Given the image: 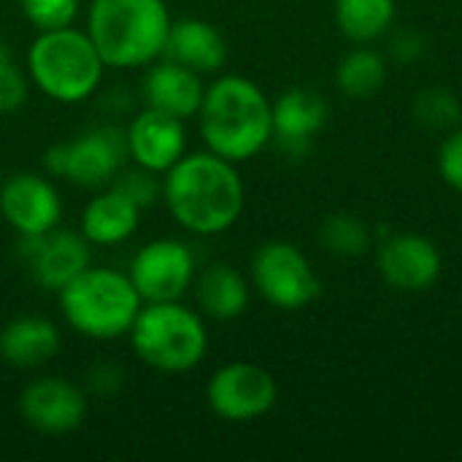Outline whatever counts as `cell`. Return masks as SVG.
<instances>
[{"label":"cell","instance_id":"6da1fadb","mask_svg":"<svg viewBox=\"0 0 462 462\" xmlns=\"http://www.w3.org/2000/svg\"><path fill=\"white\" fill-rule=\"evenodd\" d=\"M162 200L184 230L219 236L244 211V181L236 162L214 152H195L162 173Z\"/></svg>","mask_w":462,"mask_h":462},{"label":"cell","instance_id":"7a4b0ae2","mask_svg":"<svg viewBox=\"0 0 462 462\" xmlns=\"http://www.w3.org/2000/svg\"><path fill=\"white\" fill-rule=\"evenodd\" d=\"M198 119L208 152L230 162L252 160L273 138L271 100L244 76H219L206 87Z\"/></svg>","mask_w":462,"mask_h":462},{"label":"cell","instance_id":"3957f363","mask_svg":"<svg viewBox=\"0 0 462 462\" xmlns=\"http://www.w3.org/2000/svg\"><path fill=\"white\" fill-rule=\"evenodd\" d=\"M171 22L165 0H92L87 35L106 68H143L162 57Z\"/></svg>","mask_w":462,"mask_h":462},{"label":"cell","instance_id":"277c9868","mask_svg":"<svg viewBox=\"0 0 462 462\" xmlns=\"http://www.w3.org/2000/svg\"><path fill=\"white\" fill-rule=\"evenodd\" d=\"M24 70L49 100L73 106L95 95L103 81L106 62L87 30H76L70 24L60 30H41L27 49Z\"/></svg>","mask_w":462,"mask_h":462},{"label":"cell","instance_id":"5b68a950","mask_svg":"<svg viewBox=\"0 0 462 462\" xmlns=\"http://www.w3.org/2000/svg\"><path fill=\"white\" fill-rule=\"evenodd\" d=\"M68 325L95 341H116L130 333L143 300L130 276L116 268H87L60 292Z\"/></svg>","mask_w":462,"mask_h":462},{"label":"cell","instance_id":"8992f818","mask_svg":"<svg viewBox=\"0 0 462 462\" xmlns=\"http://www.w3.org/2000/svg\"><path fill=\"white\" fill-rule=\"evenodd\" d=\"M130 341L138 360L162 374L192 371L208 349L203 317L179 300L143 303L130 328Z\"/></svg>","mask_w":462,"mask_h":462},{"label":"cell","instance_id":"52a82bcc","mask_svg":"<svg viewBox=\"0 0 462 462\" xmlns=\"http://www.w3.org/2000/svg\"><path fill=\"white\" fill-rule=\"evenodd\" d=\"M125 160L127 138L125 130L114 125L89 127L73 141L54 143L46 152V168L51 176L87 189L108 187L114 176L125 168Z\"/></svg>","mask_w":462,"mask_h":462},{"label":"cell","instance_id":"ba28073f","mask_svg":"<svg viewBox=\"0 0 462 462\" xmlns=\"http://www.w3.org/2000/svg\"><path fill=\"white\" fill-rule=\"evenodd\" d=\"M252 282L260 295L282 311L306 309L322 292V282L309 257L290 241H268L254 252Z\"/></svg>","mask_w":462,"mask_h":462},{"label":"cell","instance_id":"9c48e42d","mask_svg":"<svg viewBox=\"0 0 462 462\" xmlns=\"http://www.w3.org/2000/svg\"><path fill=\"white\" fill-rule=\"evenodd\" d=\"M279 398L276 379L254 363H227L206 384L208 409L225 422L265 417Z\"/></svg>","mask_w":462,"mask_h":462},{"label":"cell","instance_id":"30bf717a","mask_svg":"<svg viewBox=\"0 0 462 462\" xmlns=\"http://www.w3.org/2000/svg\"><path fill=\"white\" fill-rule=\"evenodd\" d=\"M127 276L143 303L181 300L195 282V254L181 241L160 238L135 252Z\"/></svg>","mask_w":462,"mask_h":462},{"label":"cell","instance_id":"8fae6325","mask_svg":"<svg viewBox=\"0 0 462 462\" xmlns=\"http://www.w3.org/2000/svg\"><path fill=\"white\" fill-rule=\"evenodd\" d=\"M22 260L38 287L60 292L89 268V241L73 230H49L43 236H19Z\"/></svg>","mask_w":462,"mask_h":462},{"label":"cell","instance_id":"7c38bea8","mask_svg":"<svg viewBox=\"0 0 462 462\" xmlns=\"http://www.w3.org/2000/svg\"><path fill=\"white\" fill-rule=\"evenodd\" d=\"M87 393L73 382L43 376L30 382L19 395L22 420L46 436H62L76 430L87 417Z\"/></svg>","mask_w":462,"mask_h":462},{"label":"cell","instance_id":"4fadbf2b","mask_svg":"<svg viewBox=\"0 0 462 462\" xmlns=\"http://www.w3.org/2000/svg\"><path fill=\"white\" fill-rule=\"evenodd\" d=\"M0 214L19 236H43L60 225L57 187L38 173H16L0 184Z\"/></svg>","mask_w":462,"mask_h":462},{"label":"cell","instance_id":"5bb4252c","mask_svg":"<svg viewBox=\"0 0 462 462\" xmlns=\"http://www.w3.org/2000/svg\"><path fill=\"white\" fill-rule=\"evenodd\" d=\"M382 279L401 292H422L441 276L439 246L420 233H395L382 241L376 257Z\"/></svg>","mask_w":462,"mask_h":462},{"label":"cell","instance_id":"9a60e30c","mask_svg":"<svg viewBox=\"0 0 462 462\" xmlns=\"http://www.w3.org/2000/svg\"><path fill=\"white\" fill-rule=\"evenodd\" d=\"M125 138H127V157L157 176L173 168L187 149L184 119L168 116L149 106L138 116H133L130 127L125 130Z\"/></svg>","mask_w":462,"mask_h":462},{"label":"cell","instance_id":"2e32d148","mask_svg":"<svg viewBox=\"0 0 462 462\" xmlns=\"http://www.w3.org/2000/svg\"><path fill=\"white\" fill-rule=\"evenodd\" d=\"M273 141L292 157L303 154L328 122V103L309 87H292L271 103Z\"/></svg>","mask_w":462,"mask_h":462},{"label":"cell","instance_id":"e0dca14e","mask_svg":"<svg viewBox=\"0 0 462 462\" xmlns=\"http://www.w3.org/2000/svg\"><path fill=\"white\" fill-rule=\"evenodd\" d=\"M141 95L149 108L187 122L198 116L206 87L200 81V73L162 57V62L149 65V70L143 73Z\"/></svg>","mask_w":462,"mask_h":462},{"label":"cell","instance_id":"ac0fdd59","mask_svg":"<svg viewBox=\"0 0 462 462\" xmlns=\"http://www.w3.org/2000/svg\"><path fill=\"white\" fill-rule=\"evenodd\" d=\"M162 57L195 73H214L227 62V41L222 30L206 19H176L171 22Z\"/></svg>","mask_w":462,"mask_h":462},{"label":"cell","instance_id":"d6986e66","mask_svg":"<svg viewBox=\"0 0 462 462\" xmlns=\"http://www.w3.org/2000/svg\"><path fill=\"white\" fill-rule=\"evenodd\" d=\"M141 208L111 184L97 192L81 211V236L92 246H116L141 225Z\"/></svg>","mask_w":462,"mask_h":462},{"label":"cell","instance_id":"ffe728a7","mask_svg":"<svg viewBox=\"0 0 462 462\" xmlns=\"http://www.w3.org/2000/svg\"><path fill=\"white\" fill-rule=\"evenodd\" d=\"M60 352V330L51 319L24 314L0 330V360L14 368H38Z\"/></svg>","mask_w":462,"mask_h":462},{"label":"cell","instance_id":"44dd1931","mask_svg":"<svg viewBox=\"0 0 462 462\" xmlns=\"http://www.w3.org/2000/svg\"><path fill=\"white\" fill-rule=\"evenodd\" d=\"M195 298L206 317L217 322L238 319L249 306L246 279L227 263H214L195 279Z\"/></svg>","mask_w":462,"mask_h":462},{"label":"cell","instance_id":"7402d4cb","mask_svg":"<svg viewBox=\"0 0 462 462\" xmlns=\"http://www.w3.org/2000/svg\"><path fill=\"white\" fill-rule=\"evenodd\" d=\"M336 22L355 43H371L393 30L395 0H336Z\"/></svg>","mask_w":462,"mask_h":462},{"label":"cell","instance_id":"603a6c76","mask_svg":"<svg viewBox=\"0 0 462 462\" xmlns=\"http://www.w3.org/2000/svg\"><path fill=\"white\" fill-rule=\"evenodd\" d=\"M387 81V62L376 49H355L349 51L336 70V84L346 97L368 100Z\"/></svg>","mask_w":462,"mask_h":462},{"label":"cell","instance_id":"cb8c5ba5","mask_svg":"<svg viewBox=\"0 0 462 462\" xmlns=\"http://www.w3.org/2000/svg\"><path fill=\"white\" fill-rule=\"evenodd\" d=\"M319 244L333 257H363L371 249V230L360 217L338 211L322 219Z\"/></svg>","mask_w":462,"mask_h":462},{"label":"cell","instance_id":"d4e9b609","mask_svg":"<svg viewBox=\"0 0 462 462\" xmlns=\"http://www.w3.org/2000/svg\"><path fill=\"white\" fill-rule=\"evenodd\" d=\"M414 116L428 130H455L460 125L462 103L444 87H428L414 97Z\"/></svg>","mask_w":462,"mask_h":462},{"label":"cell","instance_id":"484cf974","mask_svg":"<svg viewBox=\"0 0 462 462\" xmlns=\"http://www.w3.org/2000/svg\"><path fill=\"white\" fill-rule=\"evenodd\" d=\"M114 189H119L122 195H127L141 211L149 208L157 198H162V181L157 179V173L141 168L133 162V168H122L114 181H111Z\"/></svg>","mask_w":462,"mask_h":462},{"label":"cell","instance_id":"4316f807","mask_svg":"<svg viewBox=\"0 0 462 462\" xmlns=\"http://www.w3.org/2000/svg\"><path fill=\"white\" fill-rule=\"evenodd\" d=\"M19 5L38 32L70 27L79 14V0H19Z\"/></svg>","mask_w":462,"mask_h":462},{"label":"cell","instance_id":"83f0119b","mask_svg":"<svg viewBox=\"0 0 462 462\" xmlns=\"http://www.w3.org/2000/svg\"><path fill=\"white\" fill-rule=\"evenodd\" d=\"M24 100H27V70H22L11 49L0 43V114H14Z\"/></svg>","mask_w":462,"mask_h":462},{"label":"cell","instance_id":"f1b7e54d","mask_svg":"<svg viewBox=\"0 0 462 462\" xmlns=\"http://www.w3.org/2000/svg\"><path fill=\"white\" fill-rule=\"evenodd\" d=\"M387 49H390V57L395 60V62H401V65H414V62H420L422 57H425V49H428V41H425V35L417 30V27H395L393 32H390V43H387Z\"/></svg>","mask_w":462,"mask_h":462},{"label":"cell","instance_id":"f546056e","mask_svg":"<svg viewBox=\"0 0 462 462\" xmlns=\"http://www.w3.org/2000/svg\"><path fill=\"white\" fill-rule=\"evenodd\" d=\"M439 173L452 189L462 192V127L452 130L447 135V141L441 143V149H439Z\"/></svg>","mask_w":462,"mask_h":462},{"label":"cell","instance_id":"4dcf8cb0","mask_svg":"<svg viewBox=\"0 0 462 462\" xmlns=\"http://www.w3.org/2000/svg\"><path fill=\"white\" fill-rule=\"evenodd\" d=\"M0 184H3V171H0Z\"/></svg>","mask_w":462,"mask_h":462}]
</instances>
